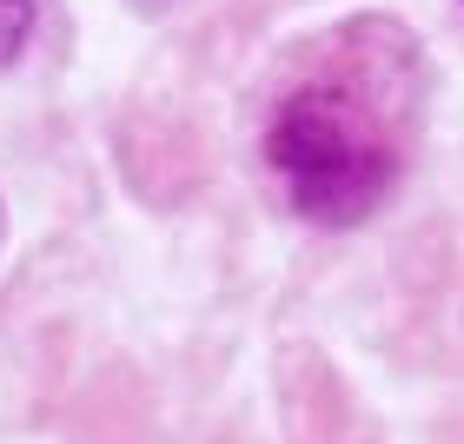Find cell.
<instances>
[{"label":"cell","instance_id":"obj_1","mask_svg":"<svg viewBox=\"0 0 464 444\" xmlns=\"http://www.w3.org/2000/svg\"><path fill=\"white\" fill-rule=\"evenodd\" d=\"M425 126V53L385 14L312 34L279 67L259 159L279 199L312 226H358L405 179Z\"/></svg>","mask_w":464,"mask_h":444},{"label":"cell","instance_id":"obj_2","mask_svg":"<svg viewBox=\"0 0 464 444\" xmlns=\"http://www.w3.org/2000/svg\"><path fill=\"white\" fill-rule=\"evenodd\" d=\"M27 34H34V0H0V67L27 47Z\"/></svg>","mask_w":464,"mask_h":444}]
</instances>
